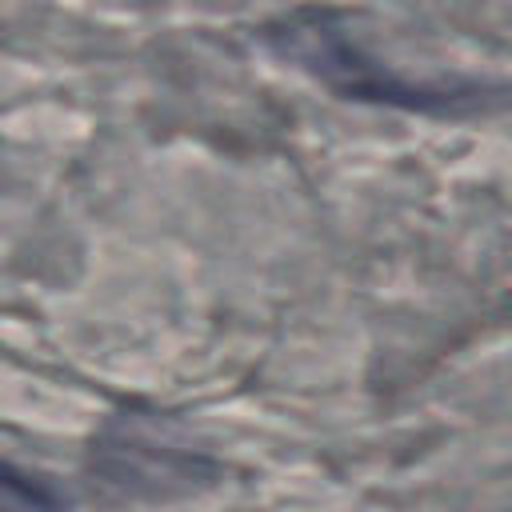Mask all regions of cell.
Segmentation results:
<instances>
[{"mask_svg": "<svg viewBox=\"0 0 512 512\" xmlns=\"http://www.w3.org/2000/svg\"><path fill=\"white\" fill-rule=\"evenodd\" d=\"M268 40L280 56L308 68L316 80L336 88L348 100H372L416 112H472L496 108L508 100V88L476 84V80H412L376 60L364 44H356L340 16H288L268 28Z\"/></svg>", "mask_w": 512, "mask_h": 512, "instance_id": "6da1fadb", "label": "cell"}, {"mask_svg": "<svg viewBox=\"0 0 512 512\" xmlns=\"http://www.w3.org/2000/svg\"><path fill=\"white\" fill-rule=\"evenodd\" d=\"M4 512H72L68 500L40 476H24L16 464L4 468Z\"/></svg>", "mask_w": 512, "mask_h": 512, "instance_id": "7a4b0ae2", "label": "cell"}]
</instances>
